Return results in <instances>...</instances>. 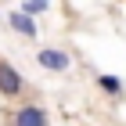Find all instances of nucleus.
<instances>
[{
  "mask_svg": "<svg viewBox=\"0 0 126 126\" xmlns=\"http://www.w3.org/2000/svg\"><path fill=\"white\" fill-rule=\"evenodd\" d=\"M50 115L43 105H18L15 112H7V126H47Z\"/></svg>",
  "mask_w": 126,
  "mask_h": 126,
  "instance_id": "f257e3e1",
  "label": "nucleus"
},
{
  "mask_svg": "<svg viewBox=\"0 0 126 126\" xmlns=\"http://www.w3.org/2000/svg\"><path fill=\"white\" fill-rule=\"evenodd\" d=\"M7 22H11V29L18 32L22 40H36V36H40V29H36V22H32L29 15H25V11H18V7H15V11H11V15H7Z\"/></svg>",
  "mask_w": 126,
  "mask_h": 126,
  "instance_id": "20e7f679",
  "label": "nucleus"
},
{
  "mask_svg": "<svg viewBox=\"0 0 126 126\" xmlns=\"http://www.w3.org/2000/svg\"><path fill=\"white\" fill-rule=\"evenodd\" d=\"M18 11H25L29 18H36V15H43V11H50V0H22Z\"/></svg>",
  "mask_w": 126,
  "mask_h": 126,
  "instance_id": "423d86ee",
  "label": "nucleus"
},
{
  "mask_svg": "<svg viewBox=\"0 0 126 126\" xmlns=\"http://www.w3.org/2000/svg\"><path fill=\"white\" fill-rule=\"evenodd\" d=\"M97 87L105 90V94L119 97V94H123V79H119V76H105V72H101V76H97Z\"/></svg>",
  "mask_w": 126,
  "mask_h": 126,
  "instance_id": "39448f33",
  "label": "nucleus"
},
{
  "mask_svg": "<svg viewBox=\"0 0 126 126\" xmlns=\"http://www.w3.org/2000/svg\"><path fill=\"white\" fill-rule=\"evenodd\" d=\"M22 90H25V79H22V72L15 65H7V61H0V97H18Z\"/></svg>",
  "mask_w": 126,
  "mask_h": 126,
  "instance_id": "f03ea898",
  "label": "nucleus"
},
{
  "mask_svg": "<svg viewBox=\"0 0 126 126\" xmlns=\"http://www.w3.org/2000/svg\"><path fill=\"white\" fill-rule=\"evenodd\" d=\"M36 65L47 68V72H68L72 58H68V50H61V47H43L36 54Z\"/></svg>",
  "mask_w": 126,
  "mask_h": 126,
  "instance_id": "7ed1b4c3",
  "label": "nucleus"
}]
</instances>
